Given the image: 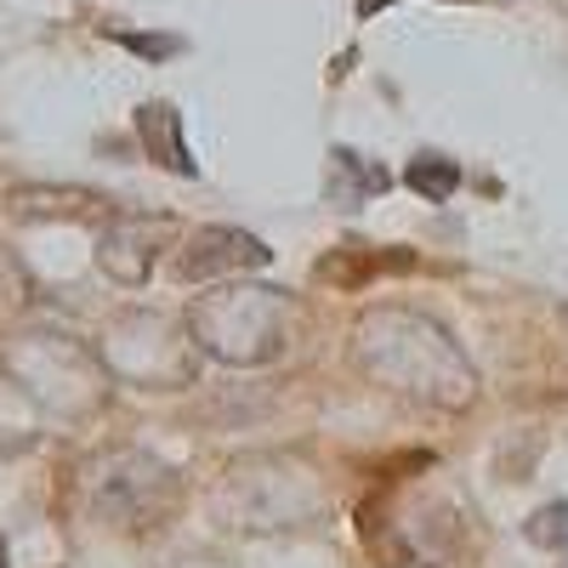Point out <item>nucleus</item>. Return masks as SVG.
<instances>
[{"mask_svg": "<svg viewBox=\"0 0 568 568\" xmlns=\"http://www.w3.org/2000/svg\"><path fill=\"white\" fill-rule=\"evenodd\" d=\"M382 187H387V171L382 165L358 160L353 149L329 154V194H336V200H364V194H382Z\"/></svg>", "mask_w": 568, "mask_h": 568, "instance_id": "8", "label": "nucleus"}, {"mask_svg": "<svg viewBox=\"0 0 568 568\" xmlns=\"http://www.w3.org/2000/svg\"><path fill=\"white\" fill-rule=\"evenodd\" d=\"M291 324H296L291 296L267 291V284H227V291H211L187 307V336L211 358L240 364V369L278 358L291 347Z\"/></svg>", "mask_w": 568, "mask_h": 568, "instance_id": "2", "label": "nucleus"}, {"mask_svg": "<svg viewBox=\"0 0 568 568\" xmlns=\"http://www.w3.org/2000/svg\"><path fill=\"white\" fill-rule=\"evenodd\" d=\"M120 45H131V52H142V58H171L182 40H171V34H120Z\"/></svg>", "mask_w": 568, "mask_h": 568, "instance_id": "11", "label": "nucleus"}, {"mask_svg": "<svg viewBox=\"0 0 568 568\" xmlns=\"http://www.w3.org/2000/svg\"><path fill=\"white\" fill-rule=\"evenodd\" d=\"M267 262H273V251L245 227H194V240H187L182 256H176V278L205 284V278H222V273L267 267Z\"/></svg>", "mask_w": 568, "mask_h": 568, "instance_id": "4", "label": "nucleus"}, {"mask_svg": "<svg viewBox=\"0 0 568 568\" xmlns=\"http://www.w3.org/2000/svg\"><path fill=\"white\" fill-rule=\"evenodd\" d=\"M382 7H393V0H358V18H375Z\"/></svg>", "mask_w": 568, "mask_h": 568, "instance_id": "12", "label": "nucleus"}, {"mask_svg": "<svg viewBox=\"0 0 568 568\" xmlns=\"http://www.w3.org/2000/svg\"><path fill=\"white\" fill-rule=\"evenodd\" d=\"M171 222H114L98 245V267L114 284H142L154 267V240H165Z\"/></svg>", "mask_w": 568, "mask_h": 568, "instance_id": "5", "label": "nucleus"}, {"mask_svg": "<svg viewBox=\"0 0 568 568\" xmlns=\"http://www.w3.org/2000/svg\"><path fill=\"white\" fill-rule=\"evenodd\" d=\"M404 182L415 187L420 200H433V205H444L455 187H460V165L455 160H444V154H415L409 160V171H404Z\"/></svg>", "mask_w": 568, "mask_h": 568, "instance_id": "9", "label": "nucleus"}, {"mask_svg": "<svg viewBox=\"0 0 568 568\" xmlns=\"http://www.w3.org/2000/svg\"><path fill=\"white\" fill-rule=\"evenodd\" d=\"M176 500V478L149 455H114L98 466V506L120 524H149Z\"/></svg>", "mask_w": 568, "mask_h": 568, "instance_id": "3", "label": "nucleus"}, {"mask_svg": "<svg viewBox=\"0 0 568 568\" xmlns=\"http://www.w3.org/2000/svg\"><path fill=\"white\" fill-rule=\"evenodd\" d=\"M524 535H529V546H540V551H568V500L540 506L529 524H524Z\"/></svg>", "mask_w": 568, "mask_h": 568, "instance_id": "10", "label": "nucleus"}, {"mask_svg": "<svg viewBox=\"0 0 568 568\" xmlns=\"http://www.w3.org/2000/svg\"><path fill=\"white\" fill-rule=\"evenodd\" d=\"M0 568H7V540H0Z\"/></svg>", "mask_w": 568, "mask_h": 568, "instance_id": "13", "label": "nucleus"}, {"mask_svg": "<svg viewBox=\"0 0 568 568\" xmlns=\"http://www.w3.org/2000/svg\"><path fill=\"white\" fill-rule=\"evenodd\" d=\"M136 136H142V149H149L154 165H165L176 176H194V154H187V142H182V114L171 103H142L136 109Z\"/></svg>", "mask_w": 568, "mask_h": 568, "instance_id": "6", "label": "nucleus"}, {"mask_svg": "<svg viewBox=\"0 0 568 568\" xmlns=\"http://www.w3.org/2000/svg\"><path fill=\"white\" fill-rule=\"evenodd\" d=\"M12 216H23V222H34V216L91 222V216H109V200L85 194V187H18V194H12Z\"/></svg>", "mask_w": 568, "mask_h": 568, "instance_id": "7", "label": "nucleus"}, {"mask_svg": "<svg viewBox=\"0 0 568 568\" xmlns=\"http://www.w3.org/2000/svg\"><path fill=\"white\" fill-rule=\"evenodd\" d=\"M358 364L369 375H382L393 393L438 404V409L471 404V387H478L466 353L426 313H409V307H375L358 324Z\"/></svg>", "mask_w": 568, "mask_h": 568, "instance_id": "1", "label": "nucleus"}]
</instances>
